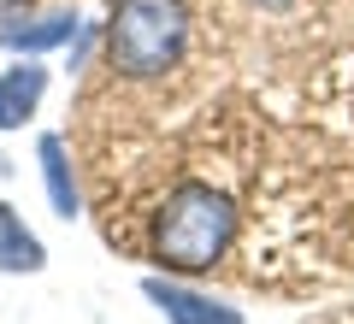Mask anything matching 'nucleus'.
I'll return each mask as SVG.
<instances>
[{"instance_id": "nucleus-10", "label": "nucleus", "mask_w": 354, "mask_h": 324, "mask_svg": "<svg viewBox=\"0 0 354 324\" xmlns=\"http://www.w3.org/2000/svg\"><path fill=\"white\" fill-rule=\"evenodd\" d=\"M6 177H12V160H6V153H0V183H6Z\"/></svg>"}, {"instance_id": "nucleus-4", "label": "nucleus", "mask_w": 354, "mask_h": 324, "mask_svg": "<svg viewBox=\"0 0 354 324\" xmlns=\"http://www.w3.org/2000/svg\"><path fill=\"white\" fill-rule=\"evenodd\" d=\"M48 88H53V71L36 59V53H24V59L6 65V71H0V136H12V130L36 124Z\"/></svg>"}, {"instance_id": "nucleus-2", "label": "nucleus", "mask_w": 354, "mask_h": 324, "mask_svg": "<svg viewBox=\"0 0 354 324\" xmlns=\"http://www.w3.org/2000/svg\"><path fill=\"white\" fill-rule=\"evenodd\" d=\"M189 30L195 18L183 0H113V12L101 24L106 71L124 83H160L165 71L183 65Z\"/></svg>"}, {"instance_id": "nucleus-6", "label": "nucleus", "mask_w": 354, "mask_h": 324, "mask_svg": "<svg viewBox=\"0 0 354 324\" xmlns=\"http://www.w3.org/2000/svg\"><path fill=\"white\" fill-rule=\"evenodd\" d=\"M0 271L6 277L48 271V248H41V236L24 225V212H18L12 200H0Z\"/></svg>"}, {"instance_id": "nucleus-1", "label": "nucleus", "mask_w": 354, "mask_h": 324, "mask_svg": "<svg viewBox=\"0 0 354 324\" xmlns=\"http://www.w3.org/2000/svg\"><path fill=\"white\" fill-rule=\"evenodd\" d=\"M242 230V195L225 177H177L148 212H142V248L171 277H207L230 260Z\"/></svg>"}, {"instance_id": "nucleus-9", "label": "nucleus", "mask_w": 354, "mask_h": 324, "mask_svg": "<svg viewBox=\"0 0 354 324\" xmlns=\"http://www.w3.org/2000/svg\"><path fill=\"white\" fill-rule=\"evenodd\" d=\"M254 6H266V12H278V6H290V0H254Z\"/></svg>"}, {"instance_id": "nucleus-3", "label": "nucleus", "mask_w": 354, "mask_h": 324, "mask_svg": "<svg viewBox=\"0 0 354 324\" xmlns=\"http://www.w3.org/2000/svg\"><path fill=\"white\" fill-rule=\"evenodd\" d=\"M142 295L160 307V318L165 324H242V307H230L225 295H207V289H195V283H183V277H171V271H148L142 277Z\"/></svg>"}, {"instance_id": "nucleus-7", "label": "nucleus", "mask_w": 354, "mask_h": 324, "mask_svg": "<svg viewBox=\"0 0 354 324\" xmlns=\"http://www.w3.org/2000/svg\"><path fill=\"white\" fill-rule=\"evenodd\" d=\"M77 36V12H48V18H24V24H12L6 36H0V48L12 53H48L59 48V41Z\"/></svg>"}, {"instance_id": "nucleus-8", "label": "nucleus", "mask_w": 354, "mask_h": 324, "mask_svg": "<svg viewBox=\"0 0 354 324\" xmlns=\"http://www.w3.org/2000/svg\"><path fill=\"white\" fill-rule=\"evenodd\" d=\"M24 18H30V0H0V36L12 24H24Z\"/></svg>"}, {"instance_id": "nucleus-5", "label": "nucleus", "mask_w": 354, "mask_h": 324, "mask_svg": "<svg viewBox=\"0 0 354 324\" xmlns=\"http://www.w3.org/2000/svg\"><path fill=\"white\" fill-rule=\"evenodd\" d=\"M36 160H41V189H48L53 212H59V218H77V212H83V183H77V165H71V142L41 136Z\"/></svg>"}]
</instances>
